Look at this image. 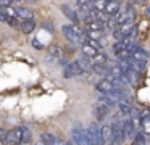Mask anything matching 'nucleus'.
<instances>
[{
    "mask_svg": "<svg viewBox=\"0 0 150 145\" xmlns=\"http://www.w3.org/2000/svg\"><path fill=\"white\" fill-rule=\"evenodd\" d=\"M115 106H116V118H120V119L129 118L134 113V108L131 105H127L126 102H118Z\"/></svg>",
    "mask_w": 150,
    "mask_h": 145,
    "instance_id": "8",
    "label": "nucleus"
},
{
    "mask_svg": "<svg viewBox=\"0 0 150 145\" xmlns=\"http://www.w3.org/2000/svg\"><path fill=\"white\" fill-rule=\"evenodd\" d=\"M62 11H63V15H65L68 19H71L74 24H78V23L81 21V16H79L69 5H66V3H63V5H62Z\"/></svg>",
    "mask_w": 150,
    "mask_h": 145,
    "instance_id": "12",
    "label": "nucleus"
},
{
    "mask_svg": "<svg viewBox=\"0 0 150 145\" xmlns=\"http://www.w3.org/2000/svg\"><path fill=\"white\" fill-rule=\"evenodd\" d=\"M107 2L108 0H92V8H94L95 11H103Z\"/></svg>",
    "mask_w": 150,
    "mask_h": 145,
    "instance_id": "23",
    "label": "nucleus"
},
{
    "mask_svg": "<svg viewBox=\"0 0 150 145\" xmlns=\"http://www.w3.org/2000/svg\"><path fill=\"white\" fill-rule=\"evenodd\" d=\"M145 13H147V15L150 16V6H147V8H145Z\"/></svg>",
    "mask_w": 150,
    "mask_h": 145,
    "instance_id": "30",
    "label": "nucleus"
},
{
    "mask_svg": "<svg viewBox=\"0 0 150 145\" xmlns=\"http://www.w3.org/2000/svg\"><path fill=\"white\" fill-rule=\"evenodd\" d=\"M110 113V108L105 105H100V103H97V105L94 106V115L95 118L98 119V121H103L105 118H107V115Z\"/></svg>",
    "mask_w": 150,
    "mask_h": 145,
    "instance_id": "13",
    "label": "nucleus"
},
{
    "mask_svg": "<svg viewBox=\"0 0 150 145\" xmlns=\"http://www.w3.org/2000/svg\"><path fill=\"white\" fill-rule=\"evenodd\" d=\"M20 142H23V132H21V127H15L11 131H7L4 139L5 145H18Z\"/></svg>",
    "mask_w": 150,
    "mask_h": 145,
    "instance_id": "2",
    "label": "nucleus"
},
{
    "mask_svg": "<svg viewBox=\"0 0 150 145\" xmlns=\"http://www.w3.org/2000/svg\"><path fill=\"white\" fill-rule=\"evenodd\" d=\"M144 118H150V110H144L140 113V119H144Z\"/></svg>",
    "mask_w": 150,
    "mask_h": 145,
    "instance_id": "25",
    "label": "nucleus"
},
{
    "mask_svg": "<svg viewBox=\"0 0 150 145\" xmlns=\"http://www.w3.org/2000/svg\"><path fill=\"white\" fill-rule=\"evenodd\" d=\"M18 145H31V144H29V142H20Z\"/></svg>",
    "mask_w": 150,
    "mask_h": 145,
    "instance_id": "29",
    "label": "nucleus"
},
{
    "mask_svg": "<svg viewBox=\"0 0 150 145\" xmlns=\"http://www.w3.org/2000/svg\"><path fill=\"white\" fill-rule=\"evenodd\" d=\"M134 3H137V5H145V0H132Z\"/></svg>",
    "mask_w": 150,
    "mask_h": 145,
    "instance_id": "28",
    "label": "nucleus"
},
{
    "mask_svg": "<svg viewBox=\"0 0 150 145\" xmlns=\"http://www.w3.org/2000/svg\"><path fill=\"white\" fill-rule=\"evenodd\" d=\"M111 126V131H113V145H121L124 142V132H123V127H121V121L120 119H113L110 122Z\"/></svg>",
    "mask_w": 150,
    "mask_h": 145,
    "instance_id": "3",
    "label": "nucleus"
},
{
    "mask_svg": "<svg viewBox=\"0 0 150 145\" xmlns=\"http://www.w3.org/2000/svg\"><path fill=\"white\" fill-rule=\"evenodd\" d=\"M86 134H87V142L89 145H102L100 142V132H98V127L95 122H92L91 126H89V129L86 131Z\"/></svg>",
    "mask_w": 150,
    "mask_h": 145,
    "instance_id": "7",
    "label": "nucleus"
},
{
    "mask_svg": "<svg viewBox=\"0 0 150 145\" xmlns=\"http://www.w3.org/2000/svg\"><path fill=\"white\" fill-rule=\"evenodd\" d=\"M55 145H66V142H65V140H62V139H57Z\"/></svg>",
    "mask_w": 150,
    "mask_h": 145,
    "instance_id": "27",
    "label": "nucleus"
},
{
    "mask_svg": "<svg viewBox=\"0 0 150 145\" xmlns=\"http://www.w3.org/2000/svg\"><path fill=\"white\" fill-rule=\"evenodd\" d=\"M20 28H21V31H23L24 34H29V32H33V31H34L36 24H34L33 19H28V21H23V23H21Z\"/></svg>",
    "mask_w": 150,
    "mask_h": 145,
    "instance_id": "22",
    "label": "nucleus"
},
{
    "mask_svg": "<svg viewBox=\"0 0 150 145\" xmlns=\"http://www.w3.org/2000/svg\"><path fill=\"white\" fill-rule=\"evenodd\" d=\"M81 50H82V53H84V57H87V58H92V57H95V55L98 53L94 47H91V45L86 44V42L81 45Z\"/></svg>",
    "mask_w": 150,
    "mask_h": 145,
    "instance_id": "19",
    "label": "nucleus"
},
{
    "mask_svg": "<svg viewBox=\"0 0 150 145\" xmlns=\"http://www.w3.org/2000/svg\"><path fill=\"white\" fill-rule=\"evenodd\" d=\"M91 61H92V64L94 66H97V64H107V61H108V57L103 53V52H98L95 57H92L91 58Z\"/></svg>",
    "mask_w": 150,
    "mask_h": 145,
    "instance_id": "17",
    "label": "nucleus"
},
{
    "mask_svg": "<svg viewBox=\"0 0 150 145\" xmlns=\"http://www.w3.org/2000/svg\"><path fill=\"white\" fill-rule=\"evenodd\" d=\"M33 45H34L36 48H42V45L39 44V40H37V39H34V40H33Z\"/></svg>",
    "mask_w": 150,
    "mask_h": 145,
    "instance_id": "26",
    "label": "nucleus"
},
{
    "mask_svg": "<svg viewBox=\"0 0 150 145\" xmlns=\"http://www.w3.org/2000/svg\"><path fill=\"white\" fill-rule=\"evenodd\" d=\"M62 31H63V35H65L69 42H73V44L82 45L86 42L84 31H81V29H79L76 24H65L62 28Z\"/></svg>",
    "mask_w": 150,
    "mask_h": 145,
    "instance_id": "1",
    "label": "nucleus"
},
{
    "mask_svg": "<svg viewBox=\"0 0 150 145\" xmlns=\"http://www.w3.org/2000/svg\"><path fill=\"white\" fill-rule=\"evenodd\" d=\"M95 89H97L100 93H110L111 90L115 89V84L111 82V81H108V79L103 77V79H100L97 84H95Z\"/></svg>",
    "mask_w": 150,
    "mask_h": 145,
    "instance_id": "11",
    "label": "nucleus"
},
{
    "mask_svg": "<svg viewBox=\"0 0 150 145\" xmlns=\"http://www.w3.org/2000/svg\"><path fill=\"white\" fill-rule=\"evenodd\" d=\"M15 11H16V18H21L23 21L34 18V13L29 8H24V6H18V8H15Z\"/></svg>",
    "mask_w": 150,
    "mask_h": 145,
    "instance_id": "15",
    "label": "nucleus"
},
{
    "mask_svg": "<svg viewBox=\"0 0 150 145\" xmlns=\"http://www.w3.org/2000/svg\"><path fill=\"white\" fill-rule=\"evenodd\" d=\"M63 74H65V77H68V79H73V77H79V76H82V74H86V71L78 64V61H73V63L66 64Z\"/></svg>",
    "mask_w": 150,
    "mask_h": 145,
    "instance_id": "6",
    "label": "nucleus"
},
{
    "mask_svg": "<svg viewBox=\"0 0 150 145\" xmlns=\"http://www.w3.org/2000/svg\"><path fill=\"white\" fill-rule=\"evenodd\" d=\"M98 132H100V142H102V145H113V131H111L110 122L102 124V127L98 129Z\"/></svg>",
    "mask_w": 150,
    "mask_h": 145,
    "instance_id": "4",
    "label": "nucleus"
},
{
    "mask_svg": "<svg viewBox=\"0 0 150 145\" xmlns=\"http://www.w3.org/2000/svg\"><path fill=\"white\" fill-rule=\"evenodd\" d=\"M78 64L82 68V69L86 71V73H89V71H92V68H94V64H92V61H91V58H87V57H81L78 60Z\"/></svg>",
    "mask_w": 150,
    "mask_h": 145,
    "instance_id": "18",
    "label": "nucleus"
},
{
    "mask_svg": "<svg viewBox=\"0 0 150 145\" xmlns=\"http://www.w3.org/2000/svg\"><path fill=\"white\" fill-rule=\"evenodd\" d=\"M57 139L58 137H55V134H52V132H42V134H40V142H42V145H55Z\"/></svg>",
    "mask_w": 150,
    "mask_h": 145,
    "instance_id": "16",
    "label": "nucleus"
},
{
    "mask_svg": "<svg viewBox=\"0 0 150 145\" xmlns=\"http://www.w3.org/2000/svg\"><path fill=\"white\" fill-rule=\"evenodd\" d=\"M71 137H73V144H74V145H89L87 134H86V131L82 127H79V126L73 127Z\"/></svg>",
    "mask_w": 150,
    "mask_h": 145,
    "instance_id": "5",
    "label": "nucleus"
},
{
    "mask_svg": "<svg viewBox=\"0 0 150 145\" xmlns=\"http://www.w3.org/2000/svg\"><path fill=\"white\" fill-rule=\"evenodd\" d=\"M66 145H74V144H73V142H66Z\"/></svg>",
    "mask_w": 150,
    "mask_h": 145,
    "instance_id": "31",
    "label": "nucleus"
},
{
    "mask_svg": "<svg viewBox=\"0 0 150 145\" xmlns=\"http://www.w3.org/2000/svg\"><path fill=\"white\" fill-rule=\"evenodd\" d=\"M103 29H105V26L102 24L100 21H97V19L86 24V31H102V32H103Z\"/></svg>",
    "mask_w": 150,
    "mask_h": 145,
    "instance_id": "21",
    "label": "nucleus"
},
{
    "mask_svg": "<svg viewBox=\"0 0 150 145\" xmlns=\"http://www.w3.org/2000/svg\"><path fill=\"white\" fill-rule=\"evenodd\" d=\"M129 58H131V60H134V61H139V63H144V64H145L147 61H149L150 55H149V52H145L144 48L136 47L132 52H131Z\"/></svg>",
    "mask_w": 150,
    "mask_h": 145,
    "instance_id": "10",
    "label": "nucleus"
},
{
    "mask_svg": "<svg viewBox=\"0 0 150 145\" xmlns=\"http://www.w3.org/2000/svg\"><path fill=\"white\" fill-rule=\"evenodd\" d=\"M78 6H79V10H81L82 13H89L92 10V0H78Z\"/></svg>",
    "mask_w": 150,
    "mask_h": 145,
    "instance_id": "20",
    "label": "nucleus"
},
{
    "mask_svg": "<svg viewBox=\"0 0 150 145\" xmlns=\"http://www.w3.org/2000/svg\"><path fill=\"white\" fill-rule=\"evenodd\" d=\"M121 127H123L124 137L126 139H134V135H136V126H134L132 119H129V118L121 119Z\"/></svg>",
    "mask_w": 150,
    "mask_h": 145,
    "instance_id": "9",
    "label": "nucleus"
},
{
    "mask_svg": "<svg viewBox=\"0 0 150 145\" xmlns=\"http://www.w3.org/2000/svg\"><path fill=\"white\" fill-rule=\"evenodd\" d=\"M120 5H121V3L118 2V0H108L107 5H105L103 13H107L108 16H115L118 13V10H120Z\"/></svg>",
    "mask_w": 150,
    "mask_h": 145,
    "instance_id": "14",
    "label": "nucleus"
},
{
    "mask_svg": "<svg viewBox=\"0 0 150 145\" xmlns=\"http://www.w3.org/2000/svg\"><path fill=\"white\" fill-rule=\"evenodd\" d=\"M140 122H142V134L144 135H150V118H144L140 119Z\"/></svg>",
    "mask_w": 150,
    "mask_h": 145,
    "instance_id": "24",
    "label": "nucleus"
}]
</instances>
